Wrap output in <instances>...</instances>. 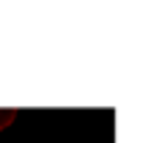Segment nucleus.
<instances>
[{
  "instance_id": "obj_1",
  "label": "nucleus",
  "mask_w": 146,
  "mask_h": 143,
  "mask_svg": "<svg viewBox=\"0 0 146 143\" xmlns=\"http://www.w3.org/2000/svg\"><path fill=\"white\" fill-rule=\"evenodd\" d=\"M14 118H17V109H14V107H0V129L11 126Z\"/></svg>"
}]
</instances>
